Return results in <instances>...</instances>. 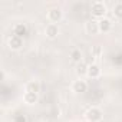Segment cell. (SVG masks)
Returning a JSON list of instances; mask_svg holds the SVG:
<instances>
[{
	"label": "cell",
	"instance_id": "cell-5",
	"mask_svg": "<svg viewBox=\"0 0 122 122\" xmlns=\"http://www.w3.org/2000/svg\"><path fill=\"white\" fill-rule=\"evenodd\" d=\"M85 32L91 36L93 35H98L99 33V25H98V20H88L85 23Z\"/></svg>",
	"mask_w": 122,
	"mask_h": 122
},
{
	"label": "cell",
	"instance_id": "cell-12",
	"mask_svg": "<svg viewBox=\"0 0 122 122\" xmlns=\"http://www.w3.org/2000/svg\"><path fill=\"white\" fill-rule=\"evenodd\" d=\"M25 92H32V93H37L39 95V92H40V83L37 81L27 82L26 86H25Z\"/></svg>",
	"mask_w": 122,
	"mask_h": 122
},
{
	"label": "cell",
	"instance_id": "cell-13",
	"mask_svg": "<svg viewBox=\"0 0 122 122\" xmlns=\"http://www.w3.org/2000/svg\"><path fill=\"white\" fill-rule=\"evenodd\" d=\"M39 99V95L37 93H32V92H25L23 95V102L27 103V105H35Z\"/></svg>",
	"mask_w": 122,
	"mask_h": 122
},
{
	"label": "cell",
	"instance_id": "cell-8",
	"mask_svg": "<svg viewBox=\"0 0 122 122\" xmlns=\"http://www.w3.org/2000/svg\"><path fill=\"white\" fill-rule=\"evenodd\" d=\"M27 32H29V27H27L26 23H17L13 27V35L19 36V37H25L27 35Z\"/></svg>",
	"mask_w": 122,
	"mask_h": 122
},
{
	"label": "cell",
	"instance_id": "cell-10",
	"mask_svg": "<svg viewBox=\"0 0 122 122\" xmlns=\"http://www.w3.org/2000/svg\"><path fill=\"white\" fill-rule=\"evenodd\" d=\"M101 73H102V71H101L99 65H96V63H91L89 65V68H88V76L91 79H98L101 76Z\"/></svg>",
	"mask_w": 122,
	"mask_h": 122
},
{
	"label": "cell",
	"instance_id": "cell-9",
	"mask_svg": "<svg viewBox=\"0 0 122 122\" xmlns=\"http://www.w3.org/2000/svg\"><path fill=\"white\" fill-rule=\"evenodd\" d=\"M45 35L47 39H56L57 35H59V27L57 25H53V23H49L45 29Z\"/></svg>",
	"mask_w": 122,
	"mask_h": 122
},
{
	"label": "cell",
	"instance_id": "cell-11",
	"mask_svg": "<svg viewBox=\"0 0 122 122\" xmlns=\"http://www.w3.org/2000/svg\"><path fill=\"white\" fill-rule=\"evenodd\" d=\"M69 57H71L72 62H75L76 65H78V63H81V62H83V55H82V50H81V49H78V47H73V49L71 50Z\"/></svg>",
	"mask_w": 122,
	"mask_h": 122
},
{
	"label": "cell",
	"instance_id": "cell-18",
	"mask_svg": "<svg viewBox=\"0 0 122 122\" xmlns=\"http://www.w3.org/2000/svg\"><path fill=\"white\" fill-rule=\"evenodd\" d=\"M3 79H5V72L0 73V81H3Z\"/></svg>",
	"mask_w": 122,
	"mask_h": 122
},
{
	"label": "cell",
	"instance_id": "cell-17",
	"mask_svg": "<svg viewBox=\"0 0 122 122\" xmlns=\"http://www.w3.org/2000/svg\"><path fill=\"white\" fill-rule=\"evenodd\" d=\"M13 122H27V118H26V115L19 113V115H16L13 118Z\"/></svg>",
	"mask_w": 122,
	"mask_h": 122
},
{
	"label": "cell",
	"instance_id": "cell-7",
	"mask_svg": "<svg viewBox=\"0 0 122 122\" xmlns=\"http://www.w3.org/2000/svg\"><path fill=\"white\" fill-rule=\"evenodd\" d=\"M98 25H99V32L101 33H109L112 30V26H113L111 19H108V17H103V19L98 20Z\"/></svg>",
	"mask_w": 122,
	"mask_h": 122
},
{
	"label": "cell",
	"instance_id": "cell-1",
	"mask_svg": "<svg viewBox=\"0 0 122 122\" xmlns=\"http://www.w3.org/2000/svg\"><path fill=\"white\" fill-rule=\"evenodd\" d=\"M85 118H86L88 122H101V121L103 119V112H102L101 108L92 106V108H89V109L86 111Z\"/></svg>",
	"mask_w": 122,
	"mask_h": 122
},
{
	"label": "cell",
	"instance_id": "cell-16",
	"mask_svg": "<svg viewBox=\"0 0 122 122\" xmlns=\"http://www.w3.org/2000/svg\"><path fill=\"white\" fill-rule=\"evenodd\" d=\"M91 55H92V57H101V55H102V47H101L99 45H93L92 49H91Z\"/></svg>",
	"mask_w": 122,
	"mask_h": 122
},
{
	"label": "cell",
	"instance_id": "cell-6",
	"mask_svg": "<svg viewBox=\"0 0 122 122\" xmlns=\"http://www.w3.org/2000/svg\"><path fill=\"white\" fill-rule=\"evenodd\" d=\"M72 91L75 93H85L88 91V83L83 79H78L72 83Z\"/></svg>",
	"mask_w": 122,
	"mask_h": 122
},
{
	"label": "cell",
	"instance_id": "cell-2",
	"mask_svg": "<svg viewBox=\"0 0 122 122\" xmlns=\"http://www.w3.org/2000/svg\"><path fill=\"white\" fill-rule=\"evenodd\" d=\"M91 13H92V16L96 17L98 20L103 19L105 15H106V6H105V3H103V2H95V3H92V6H91Z\"/></svg>",
	"mask_w": 122,
	"mask_h": 122
},
{
	"label": "cell",
	"instance_id": "cell-3",
	"mask_svg": "<svg viewBox=\"0 0 122 122\" xmlns=\"http://www.w3.org/2000/svg\"><path fill=\"white\" fill-rule=\"evenodd\" d=\"M62 17H63V12L60 10L59 7H52V9L47 12V19H49V22L53 23V25L59 23L60 20H62Z\"/></svg>",
	"mask_w": 122,
	"mask_h": 122
},
{
	"label": "cell",
	"instance_id": "cell-15",
	"mask_svg": "<svg viewBox=\"0 0 122 122\" xmlns=\"http://www.w3.org/2000/svg\"><path fill=\"white\" fill-rule=\"evenodd\" d=\"M112 13H113V16H115L116 19L122 20V2H119V3H116V5L113 6Z\"/></svg>",
	"mask_w": 122,
	"mask_h": 122
},
{
	"label": "cell",
	"instance_id": "cell-14",
	"mask_svg": "<svg viewBox=\"0 0 122 122\" xmlns=\"http://www.w3.org/2000/svg\"><path fill=\"white\" fill-rule=\"evenodd\" d=\"M88 68H89V65L85 62H81V63H78L76 65V73H78V76H85V75H88Z\"/></svg>",
	"mask_w": 122,
	"mask_h": 122
},
{
	"label": "cell",
	"instance_id": "cell-4",
	"mask_svg": "<svg viewBox=\"0 0 122 122\" xmlns=\"http://www.w3.org/2000/svg\"><path fill=\"white\" fill-rule=\"evenodd\" d=\"M7 45H9V47H10L12 50H19V49H22V46H23V37H19V36L12 35V36L9 37V40H7Z\"/></svg>",
	"mask_w": 122,
	"mask_h": 122
}]
</instances>
